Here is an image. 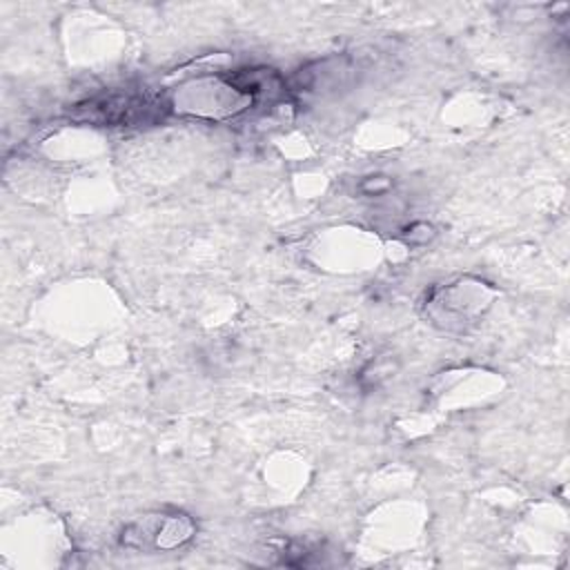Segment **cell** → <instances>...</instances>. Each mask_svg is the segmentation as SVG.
<instances>
[{
  "mask_svg": "<svg viewBox=\"0 0 570 570\" xmlns=\"http://www.w3.org/2000/svg\"><path fill=\"white\" fill-rule=\"evenodd\" d=\"M191 534L194 523L187 514H147L122 530V543L136 550H174Z\"/></svg>",
  "mask_w": 570,
  "mask_h": 570,
  "instance_id": "1",
  "label": "cell"
},
{
  "mask_svg": "<svg viewBox=\"0 0 570 570\" xmlns=\"http://www.w3.org/2000/svg\"><path fill=\"white\" fill-rule=\"evenodd\" d=\"M151 105L145 98L134 96H107L102 100H91L87 105L89 118L100 122H125L131 125L136 118H140V111L149 109Z\"/></svg>",
  "mask_w": 570,
  "mask_h": 570,
  "instance_id": "2",
  "label": "cell"
}]
</instances>
